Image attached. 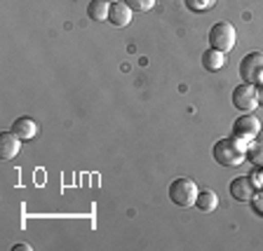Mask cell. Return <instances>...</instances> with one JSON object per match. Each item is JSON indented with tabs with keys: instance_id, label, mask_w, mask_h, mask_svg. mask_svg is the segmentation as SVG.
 Here are the masks:
<instances>
[{
	"instance_id": "1",
	"label": "cell",
	"mask_w": 263,
	"mask_h": 251,
	"mask_svg": "<svg viewBox=\"0 0 263 251\" xmlns=\"http://www.w3.org/2000/svg\"><path fill=\"white\" fill-rule=\"evenodd\" d=\"M212 155L221 167H240L247 160V141L240 137L219 139L212 148Z\"/></svg>"
},
{
	"instance_id": "2",
	"label": "cell",
	"mask_w": 263,
	"mask_h": 251,
	"mask_svg": "<svg viewBox=\"0 0 263 251\" xmlns=\"http://www.w3.org/2000/svg\"><path fill=\"white\" fill-rule=\"evenodd\" d=\"M197 186L193 179H174L170 183V200L172 204L181 209H188V207H195V200H197Z\"/></svg>"
},
{
	"instance_id": "3",
	"label": "cell",
	"mask_w": 263,
	"mask_h": 251,
	"mask_svg": "<svg viewBox=\"0 0 263 251\" xmlns=\"http://www.w3.org/2000/svg\"><path fill=\"white\" fill-rule=\"evenodd\" d=\"M237 43V33H235V26L228 22H219L214 24L209 28V47L219 49V52H230V49L235 47Z\"/></svg>"
},
{
	"instance_id": "4",
	"label": "cell",
	"mask_w": 263,
	"mask_h": 251,
	"mask_svg": "<svg viewBox=\"0 0 263 251\" xmlns=\"http://www.w3.org/2000/svg\"><path fill=\"white\" fill-rule=\"evenodd\" d=\"M240 78L242 82L258 85L263 82V52H249L240 61Z\"/></svg>"
},
{
	"instance_id": "5",
	"label": "cell",
	"mask_w": 263,
	"mask_h": 251,
	"mask_svg": "<svg viewBox=\"0 0 263 251\" xmlns=\"http://www.w3.org/2000/svg\"><path fill=\"white\" fill-rule=\"evenodd\" d=\"M233 106L240 113H254V108L258 106V96H256V85L242 82L233 89Z\"/></svg>"
},
{
	"instance_id": "6",
	"label": "cell",
	"mask_w": 263,
	"mask_h": 251,
	"mask_svg": "<svg viewBox=\"0 0 263 251\" xmlns=\"http://www.w3.org/2000/svg\"><path fill=\"white\" fill-rule=\"evenodd\" d=\"M256 181L254 176H235V179L228 183V192L233 200L237 202H252V197L256 195Z\"/></svg>"
},
{
	"instance_id": "7",
	"label": "cell",
	"mask_w": 263,
	"mask_h": 251,
	"mask_svg": "<svg viewBox=\"0 0 263 251\" xmlns=\"http://www.w3.org/2000/svg\"><path fill=\"white\" fill-rule=\"evenodd\" d=\"M261 134V122L256 115L252 113H242L235 122H233V137H240L245 141H252Z\"/></svg>"
},
{
	"instance_id": "8",
	"label": "cell",
	"mask_w": 263,
	"mask_h": 251,
	"mask_svg": "<svg viewBox=\"0 0 263 251\" xmlns=\"http://www.w3.org/2000/svg\"><path fill=\"white\" fill-rule=\"evenodd\" d=\"M132 7L127 5L125 0H118V3H110V10H108V22L113 24L115 28H122L132 22Z\"/></svg>"
},
{
	"instance_id": "9",
	"label": "cell",
	"mask_w": 263,
	"mask_h": 251,
	"mask_svg": "<svg viewBox=\"0 0 263 251\" xmlns=\"http://www.w3.org/2000/svg\"><path fill=\"white\" fill-rule=\"evenodd\" d=\"M22 150V139L16 137L14 131H3L0 134V158L3 160H12L16 153Z\"/></svg>"
},
{
	"instance_id": "10",
	"label": "cell",
	"mask_w": 263,
	"mask_h": 251,
	"mask_svg": "<svg viewBox=\"0 0 263 251\" xmlns=\"http://www.w3.org/2000/svg\"><path fill=\"white\" fill-rule=\"evenodd\" d=\"M12 131H14L22 141H28V139H33L38 134V125H35V120H31V118H16L14 125H12Z\"/></svg>"
},
{
	"instance_id": "11",
	"label": "cell",
	"mask_w": 263,
	"mask_h": 251,
	"mask_svg": "<svg viewBox=\"0 0 263 251\" xmlns=\"http://www.w3.org/2000/svg\"><path fill=\"white\" fill-rule=\"evenodd\" d=\"M223 64H226V56H223V52H219V49L209 47L207 52L202 54V66H204V71L216 73V71H221V68H223Z\"/></svg>"
},
{
	"instance_id": "12",
	"label": "cell",
	"mask_w": 263,
	"mask_h": 251,
	"mask_svg": "<svg viewBox=\"0 0 263 251\" xmlns=\"http://www.w3.org/2000/svg\"><path fill=\"white\" fill-rule=\"evenodd\" d=\"M247 160L252 167H263V137L258 134L256 139H252V143L247 146Z\"/></svg>"
},
{
	"instance_id": "13",
	"label": "cell",
	"mask_w": 263,
	"mask_h": 251,
	"mask_svg": "<svg viewBox=\"0 0 263 251\" xmlns=\"http://www.w3.org/2000/svg\"><path fill=\"white\" fill-rule=\"evenodd\" d=\"M195 207L204 214L214 211V209L219 207V195L214 190H200L197 192V200H195Z\"/></svg>"
},
{
	"instance_id": "14",
	"label": "cell",
	"mask_w": 263,
	"mask_h": 251,
	"mask_svg": "<svg viewBox=\"0 0 263 251\" xmlns=\"http://www.w3.org/2000/svg\"><path fill=\"white\" fill-rule=\"evenodd\" d=\"M108 10H110V3H106V0H92L87 5V16L92 22H108Z\"/></svg>"
},
{
	"instance_id": "15",
	"label": "cell",
	"mask_w": 263,
	"mask_h": 251,
	"mask_svg": "<svg viewBox=\"0 0 263 251\" xmlns=\"http://www.w3.org/2000/svg\"><path fill=\"white\" fill-rule=\"evenodd\" d=\"M214 3L216 0H186V7L191 12H204L209 7H214Z\"/></svg>"
},
{
	"instance_id": "16",
	"label": "cell",
	"mask_w": 263,
	"mask_h": 251,
	"mask_svg": "<svg viewBox=\"0 0 263 251\" xmlns=\"http://www.w3.org/2000/svg\"><path fill=\"white\" fill-rule=\"evenodd\" d=\"M134 12H148L155 7V0H125Z\"/></svg>"
},
{
	"instance_id": "17",
	"label": "cell",
	"mask_w": 263,
	"mask_h": 251,
	"mask_svg": "<svg viewBox=\"0 0 263 251\" xmlns=\"http://www.w3.org/2000/svg\"><path fill=\"white\" fill-rule=\"evenodd\" d=\"M252 204H254V209H256V211L263 216V190H261V192L256 190V195L252 197Z\"/></svg>"
},
{
	"instance_id": "18",
	"label": "cell",
	"mask_w": 263,
	"mask_h": 251,
	"mask_svg": "<svg viewBox=\"0 0 263 251\" xmlns=\"http://www.w3.org/2000/svg\"><path fill=\"white\" fill-rule=\"evenodd\" d=\"M254 181H256L258 188H263V167H258V171L254 174Z\"/></svg>"
},
{
	"instance_id": "19",
	"label": "cell",
	"mask_w": 263,
	"mask_h": 251,
	"mask_svg": "<svg viewBox=\"0 0 263 251\" xmlns=\"http://www.w3.org/2000/svg\"><path fill=\"white\" fill-rule=\"evenodd\" d=\"M256 96H258V104L263 106V82H258L256 85Z\"/></svg>"
},
{
	"instance_id": "20",
	"label": "cell",
	"mask_w": 263,
	"mask_h": 251,
	"mask_svg": "<svg viewBox=\"0 0 263 251\" xmlns=\"http://www.w3.org/2000/svg\"><path fill=\"white\" fill-rule=\"evenodd\" d=\"M12 251H31V244H14Z\"/></svg>"
},
{
	"instance_id": "21",
	"label": "cell",
	"mask_w": 263,
	"mask_h": 251,
	"mask_svg": "<svg viewBox=\"0 0 263 251\" xmlns=\"http://www.w3.org/2000/svg\"><path fill=\"white\" fill-rule=\"evenodd\" d=\"M106 3H118V0H106Z\"/></svg>"
}]
</instances>
